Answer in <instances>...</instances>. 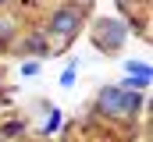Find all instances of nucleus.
<instances>
[{
    "mask_svg": "<svg viewBox=\"0 0 153 142\" xmlns=\"http://www.w3.org/2000/svg\"><path fill=\"white\" fill-rule=\"evenodd\" d=\"M100 110L103 114H111V117H132L139 106H143V96L135 92V89H121V85H107V89H100Z\"/></svg>",
    "mask_w": 153,
    "mask_h": 142,
    "instance_id": "f257e3e1",
    "label": "nucleus"
},
{
    "mask_svg": "<svg viewBox=\"0 0 153 142\" xmlns=\"http://www.w3.org/2000/svg\"><path fill=\"white\" fill-rule=\"evenodd\" d=\"M78 21H82V11L78 7H57L53 18H50V36H57L61 43H71V36L78 32Z\"/></svg>",
    "mask_w": 153,
    "mask_h": 142,
    "instance_id": "f03ea898",
    "label": "nucleus"
},
{
    "mask_svg": "<svg viewBox=\"0 0 153 142\" xmlns=\"http://www.w3.org/2000/svg\"><path fill=\"white\" fill-rule=\"evenodd\" d=\"M125 39H128V29L117 18H100L96 21V46L100 50H117Z\"/></svg>",
    "mask_w": 153,
    "mask_h": 142,
    "instance_id": "7ed1b4c3",
    "label": "nucleus"
},
{
    "mask_svg": "<svg viewBox=\"0 0 153 142\" xmlns=\"http://www.w3.org/2000/svg\"><path fill=\"white\" fill-rule=\"evenodd\" d=\"M25 50H29V53H39V57H46V39H43V36H32V39L25 43Z\"/></svg>",
    "mask_w": 153,
    "mask_h": 142,
    "instance_id": "20e7f679",
    "label": "nucleus"
},
{
    "mask_svg": "<svg viewBox=\"0 0 153 142\" xmlns=\"http://www.w3.org/2000/svg\"><path fill=\"white\" fill-rule=\"evenodd\" d=\"M75 75H78V64H68V68L61 71V85H64V89H71V82H75Z\"/></svg>",
    "mask_w": 153,
    "mask_h": 142,
    "instance_id": "39448f33",
    "label": "nucleus"
},
{
    "mask_svg": "<svg viewBox=\"0 0 153 142\" xmlns=\"http://www.w3.org/2000/svg\"><path fill=\"white\" fill-rule=\"evenodd\" d=\"M61 124V110H50V121H46V132H57Z\"/></svg>",
    "mask_w": 153,
    "mask_h": 142,
    "instance_id": "423d86ee",
    "label": "nucleus"
},
{
    "mask_svg": "<svg viewBox=\"0 0 153 142\" xmlns=\"http://www.w3.org/2000/svg\"><path fill=\"white\" fill-rule=\"evenodd\" d=\"M0 43H11V21H0Z\"/></svg>",
    "mask_w": 153,
    "mask_h": 142,
    "instance_id": "0eeeda50",
    "label": "nucleus"
},
{
    "mask_svg": "<svg viewBox=\"0 0 153 142\" xmlns=\"http://www.w3.org/2000/svg\"><path fill=\"white\" fill-rule=\"evenodd\" d=\"M0 4H7V0H0Z\"/></svg>",
    "mask_w": 153,
    "mask_h": 142,
    "instance_id": "6e6552de",
    "label": "nucleus"
}]
</instances>
